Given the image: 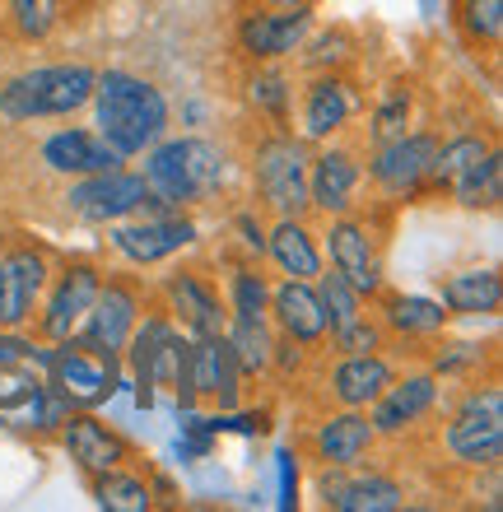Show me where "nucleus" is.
Wrapping results in <instances>:
<instances>
[{
    "instance_id": "obj_40",
    "label": "nucleus",
    "mask_w": 503,
    "mask_h": 512,
    "mask_svg": "<svg viewBox=\"0 0 503 512\" xmlns=\"http://www.w3.org/2000/svg\"><path fill=\"white\" fill-rule=\"evenodd\" d=\"M485 359V350L480 345H438V354H434V373L438 378H452V373H462V368H471V364H480Z\"/></svg>"
},
{
    "instance_id": "obj_20",
    "label": "nucleus",
    "mask_w": 503,
    "mask_h": 512,
    "mask_svg": "<svg viewBox=\"0 0 503 512\" xmlns=\"http://www.w3.org/2000/svg\"><path fill=\"white\" fill-rule=\"evenodd\" d=\"M364 182V163L350 145H336V140H322L313 145V159H308V210L317 215H345L354 210V191Z\"/></svg>"
},
{
    "instance_id": "obj_44",
    "label": "nucleus",
    "mask_w": 503,
    "mask_h": 512,
    "mask_svg": "<svg viewBox=\"0 0 503 512\" xmlns=\"http://www.w3.org/2000/svg\"><path fill=\"white\" fill-rule=\"evenodd\" d=\"M280 508H299V457L294 452H280Z\"/></svg>"
},
{
    "instance_id": "obj_17",
    "label": "nucleus",
    "mask_w": 503,
    "mask_h": 512,
    "mask_svg": "<svg viewBox=\"0 0 503 512\" xmlns=\"http://www.w3.org/2000/svg\"><path fill=\"white\" fill-rule=\"evenodd\" d=\"M438 396H443V382H438L434 368L396 373V378L382 387L378 401L368 405V424H373L378 438H401V433H410L415 424H424V419L434 415Z\"/></svg>"
},
{
    "instance_id": "obj_19",
    "label": "nucleus",
    "mask_w": 503,
    "mask_h": 512,
    "mask_svg": "<svg viewBox=\"0 0 503 512\" xmlns=\"http://www.w3.org/2000/svg\"><path fill=\"white\" fill-rule=\"evenodd\" d=\"M159 294H164V312L187 336H224L229 303H224V294L215 289L210 275L182 266V270H173V275H164Z\"/></svg>"
},
{
    "instance_id": "obj_2",
    "label": "nucleus",
    "mask_w": 503,
    "mask_h": 512,
    "mask_svg": "<svg viewBox=\"0 0 503 512\" xmlns=\"http://www.w3.org/2000/svg\"><path fill=\"white\" fill-rule=\"evenodd\" d=\"M89 112H94V131L108 140L122 159H140L154 140H164L168 126H173V108H168V94L154 80L136 75V70H98L94 75V98H89Z\"/></svg>"
},
{
    "instance_id": "obj_25",
    "label": "nucleus",
    "mask_w": 503,
    "mask_h": 512,
    "mask_svg": "<svg viewBox=\"0 0 503 512\" xmlns=\"http://www.w3.org/2000/svg\"><path fill=\"white\" fill-rule=\"evenodd\" d=\"M396 378L392 359L382 350L373 354H336V364L327 373V391L336 405H350V410H368V405L382 396V387Z\"/></svg>"
},
{
    "instance_id": "obj_6",
    "label": "nucleus",
    "mask_w": 503,
    "mask_h": 512,
    "mask_svg": "<svg viewBox=\"0 0 503 512\" xmlns=\"http://www.w3.org/2000/svg\"><path fill=\"white\" fill-rule=\"evenodd\" d=\"M443 452L471 471H499L503 461V391L471 387L443 424Z\"/></svg>"
},
{
    "instance_id": "obj_16",
    "label": "nucleus",
    "mask_w": 503,
    "mask_h": 512,
    "mask_svg": "<svg viewBox=\"0 0 503 512\" xmlns=\"http://www.w3.org/2000/svg\"><path fill=\"white\" fill-rule=\"evenodd\" d=\"M317 28L313 5H261L238 19V52L247 61H289Z\"/></svg>"
},
{
    "instance_id": "obj_5",
    "label": "nucleus",
    "mask_w": 503,
    "mask_h": 512,
    "mask_svg": "<svg viewBox=\"0 0 503 512\" xmlns=\"http://www.w3.org/2000/svg\"><path fill=\"white\" fill-rule=\"evenodd\" d=\"M117 368H122V359L84 350L75 336L52 340V345L38 350V373L70 410H98V405H108L117 396Z\"/></svg>"
},
{
    "instance_id": "obj_34",
    "label": "nucleus",
    "mask_w": 503,
    "mask_h": 512,
    "mask_svg": "<svg viewBox=\"0 0 503 512\" xmlns=\"http://www.w3.org/2000/svg\"><path fill=\"white\" fill-rule=\"evenodd\" d=\"M317 298H322V312H327V331H340V326H350L354 317H364V303L368 298L354 289L340 270L322 266V275H317Z\"/></svg>"
},
{
    "instance_id": "obj_13",
    "label": "nucleus",
    "mask_w": 503,
    "mask_h": 512,
    "mask_svg": "<svg viewBox=\"0 0 503 512\" xmlns=\"http://www.w3.org/2000/svg\"><path fill=\"white\" fill-rule=\"evenodd\" d=\"M140 312H145L140 284L131 280V275H103V284H98V294H94V303H89V312H84L75 340H80L84 350L122 359V345H126V336H131V326H136Z\"/></svg>"
},
{
    "instance_id": "obj_41",
    "label": "nucleus",
    "mask_w": 503,
    "mask_h": 512,
    "mask_svg": "<svg viewBox=\"0 0 503 512\" xmlns=\"http://www.w3.org/2000/svg\"><path fill=\"white\" fill-rule=\"evenodd\" d=\"M42 340H33L28 331H0V364H33L38 368Z\"/></svg>"
},
{
    "instance_id": "obj_11",
    "label": "nucleus",
    "mask_w": 503,
    "mask_h": 512,
    "mask_svg": "<svg viewBox=\"0 0 503 512\" xmlns=\"http://www.w3.org/2000/svg\"><path fill=\"white\" fill-rule=\"evenodd\" d=\"M322 256H327V266L340 270L364 298H378L382 289H387L378 233H373V224H368L364 215H354V210L331 215L327 233H322Z\"/></svg>"
},
{
    "instance_id": "obj_24",
    "label": "nucleus",
    "mask_w": 503,
    "mask_h": 512,
    "mask_svg": "<svg viewBox=\"0 0 503 512\" xmlns=\"http://www.w3.org/2000/svg\"><path fill=\"white\" fill-rule=\"evenodd\" d=\"M378 447V433L368 424V410L340 405L313 429V457L317 466H364V457Z\"/></svg>"
},
{
    "instance_id": "obj_29",
    "label": "nucleus",
    "mask_w": 503,
    "mask_h": 512,
    "mask_svg": "<svg viewBox=\"0 0 503 512\" xmlns=\"http://www.w3.org/2000/svg\"><path fill=\"white\" fill-rule=\"evenodd\" d=\"M243 89H247V103H252L257 117H266V122H275V126H289L294 80H289V70L280 66V61H252Z\"/></svg>"
},
{
    "instance_id": "obj_23",
    "label": "nucleus",
    "mask_w": 503,
    "mask_h": 512,
    "mask_svg": "<svg viewBox=\"0 0 503 512\" xmlns=\"http://www.w3.org/2000/svg\"><path fill=\"white\" fill-rule=\"evenodd\" d=\"M271 326L280 336L299 340V345H322L327 340V312H322V298H317V284L313 280H280L271 284Z\"/></svg>"
},
{
    "instance_id": "obj_22",
    "label": "nucleus",
    "mask_w": 503,
    "mask_h": 512,
    "mask_svg": "<svg viewBox=\"0 0 503 512\" xmlns=\"http://www.w3.org/2000/svg\"><path fill=\"white\" fill-rule=\"evenodd\" d=\"M56 433H61L66 457L75 461L84 475H103V471H112V466H126V461H131V443H126L117 429H108L94 410H70Z\"/></svg>"
},
{
    "instance_id": "obj_14",
    "label": "nucleus",
    "mask_w": 503,
    "mask_h": 512,
    "mask_svg": "<svg viewBox=\"0 0 503 512\" xmlns=\"http://www.w3.org/2000/svg\"><path fill=\"white\" fill-rule=\"evenodd\" d=\"M52 280V256L38 243L0 247V331H28Z\"/></svg>"
},
{
    "instance_id": "obj_18",
    "label": "nucleus",
    "mask_w": 503,
    "mask_h": 512,
    "mask_svg": "<svg viewBox=\"0 0 503 512\" xmlns=\"http://www.w3.org/2000/svg\"><path fill=\"white\" fill-rule=\"evenodd\" d=\"M317 494L336 512H396L406 508V485L387 471H364V466H322L317 471Z\"/></svg>"
},
{
    "instance_id": "obj_30",
    "label": "nucleus",
    "mask_w": 503,
    "mask_h": 512,
    "mask_svg": "<svg viewBox=\"0 0 503 512\" xmlns=\"http://www.w3.org/2000/svg\"><path fill=\"white\" fill-rule=\"evenodd\" d=\"M224 340H229L243 378H266L271 373V350H275L271 317H229L224 322Z\"/></svg>"
},
{
    "instance_id": "obj_42",
    "label": "nucleus",
    "mask_w": 503,
    "mask_h": 512,
    "mask_svg": "<svg viewBox=\"0 0 503 512\" xmlns=\"http://www.w3.org/2000/svg\"><path fill=\"white\" fill-rule=\"evenodd\" d=\"M233 233H238V243H243L247 261H261V256H266V224L257 219V210L233 215Z\"/></svg>"
},
{
    "instance_id": "obj_28",
    "label": "nucleus",
    "mask_w": 503,
    "mask_h": 512,
    "mask_svg": "<svg viewBox=\"0 0 503 512\" xmlns=\"http://www.w3.org/2000/svg\"><path fill=\"white\" fill-rule=\"evenodd\" d=\"M378 322L387 326V336L420 340V336H438V331H448L452 312L443 308L438 298H424V294H387V298H382Z\"/></svg>"
},
{
    "instance_id": "obj_8",
    "label": "nucleus",
    "mask_w": 503,
    "mask_h": 512,
    "mask_svg": "<svg viewBox=\"0 0 503 512\" xmlns=\"http://www.w3.org/2000/svg\"><path fill=\"white\" fill-rule=\"evenodd\" d=\"M201 243V224L187 215V210H164V215H131L108 224V247L122 256L126 266L150 270L164 266L173 256L191 252Z\"/></svg>"
},
{
    "instance_id": "obj_26",
    "label": "nucleus",
    "mask_w": 503,
    "mask_h": 512,
    "mask_svg": "<svg viewBox=\"0 0 503 512\" xmlns=\"http://www.w3.org/2000/svg\"><path fill=\"white\" fill-rule=\"evenodd\" d=\"M266 261L289 280H317L322 266H327L322 243H317V233L308 229L303 215H280L266 229Z\"/></svg>"
},
{
    "instance_id": "obj_27",
    "label": "nucleus",
    "mask_w": 503,
    "mask_h": 512,
    "mask_svg": "<svg viewBox=\"0 0 503 512\" xmlns=\"http://www.w3.org/2000/svg\"><path fill=\"white\" fill-rule=\"evenodd\" d=\"M438 303L452 317H499L503 308V275L494 266L452 270L438 280Z\"/></svg>"
},
{
    "instance_id": "obj_9",
    "label": "nucleus",
    "mask_w": 503,
    "mask_h": 512,
    "mask_svg": "<svg viewBox=\"0 0 503 512\" xmlns=\"http://www.w3.org/2000/svg\"><path fill=\"white\" fill-rule=\"evenodd\" d=\"M438 131H401L392 140L373 145V159H368V182L382 191V201H420L424 187H429V168H434L438 154Z\"/></svg>"
},
{
    "instance_id": "obj_12",
    "label": "nucleus",
    "mask_w": 503,
    "mask_h": 512,
    "mask_svg": "<svg viewBox=\"0 0 503 512\" xmlns=\"http://www.w3.org/2000/svg\"><path fill=\"white\" fill-rule=\"evenodd\" d=\"M150 201V187H145V173L140 168H108V173H89L75 177L66 187V210L84 224H117V219H131L145 210Z\"/></svg>"
},
{
    "instance_id": "obj_32",
    "label": "nucleus",
    "mask_w": 503,
    "mask_h": 512,
    "mask_svg": "<svg viewBox=\"0 0 503 512\" xmlns=\"http://www.w3.org/2000/svg\"><path fill=\"white\" fill-rule=\"evenodd\" d=\"M89 489H94V503L103 512H150L154 508V489L136 471H126V466L89 475Z\"/></svg>"
},
{
    "instance_id": "obj_7",
    "label": "nucleus",
    "mask_w": 503,
    "mask_h": 512,
    "mask_svg": "<svg viewBox=\"0 0 503 512\" xmlns=\"http://www.w3.org/2000/svg\"><path fill=\"white\" fill-rule=\"evenodd\" d=\"M182 345H187V331L164 308H154V312L145 308L136 317V326H131V336L122 345V364L131 373V382H136V405L150 410L159 401V387L173 382V364H177V354H182Z\"/></svg>"
},
{
    "instance_id": "obj_3",
    "label": "nucleus",
    "mask_w": 503,
    "mask_h": 512,
    "mask_svg": "<svg viewBox=\"0 0 503 512\" xmlns=\"http://www.w3.org/2000/svg\"><path fill=\"white\" fill-rule=\"evenodd\" d=\"M94 66L84 61H52V66H28L0 84V122H61L89 108L94 98Z\"/></svg>"
},
{
    "instance_id": "obj_33",
    "label": "nucleus",
    "mask_w": 503,
    "mask_h": 512,
    "mask_svg": "<svg viewBox=\"0 0 503 512\" xmlns=\"http://www.w3.org/2000/svg\"><path fill=\"white\" fill-rule=\"evenodd\" d=\"M415 122V94H410V84H387L368 112V145H382V140H392V135L410 131Z\"/></svg>"
},
{
    "instance_id": "obj_39",
    "label": "nucleus",
    "mask_w": 503,
    "mask_h": 512,
    "mask_svg": "<svg viewBox=\"0 0 503 512\" xmlns=\"http://www.w3.org/2000/svg\"><path fill=\"white\" fill-rule=\"evenodd\" d=\"M10 5V24L14 33L24 42H42L47 33H52L56 14H52V0H5Z\"/></svg>"
},
{
    "instance_id": "obj_21",
    "label": "nucleus",
    "mask_w": 503,
    "mask_h": 512,
    "mask_svg": "<svg viewBox=\"0 0 503 512\" xmlns=\"http://www.w3.org/2000/svg\"><path fill=\"white\" fill-rule=\"evenodd\" d=\"M38 163L47 168V173L66 177V182H75V177H89V173H108V168H122V154L103 140V135L94 131V126H61V131H52L47 140L38 145Z\"/></svg>"
},
{
    "instance_id": "obj_4",
    "label": "nucleus",
    "mask_w": 503,
    "mask_h": 512,
    "mask_svg": "<svg viewBox=\"0 0 503 512\" xmlns=\"http://www.w3.org/2000/svg\"><path fill=\"white\" fill-rule=\"evenodd\" d=\"M308 159L313 145H303L289 126H275L247 154V177L261 210L280 215H308Z\"/></svg>"
},
{
    "instance_id": "obj_31",
    "label": "nucleus",
    "mask_w": 503,
    "mask_h": 512,
    "mask_svg": "<svg viewBox=\"0 0 503 512\" xmlns=\"http://www.w3.org/2000/svg\"><path fill=\"white\" fill-rule=\"evenodd\" d=\"M448 196L462 205V210H499V201H503V154L499 149H490L480 163H471L448 187Z\"/></svg>"
},
{
    "instance_id": "obj_38",
    "label": "nucleus",
    "mask_w": 503,
    "mask_h": 512,
    "mask_svg": "<svg viewBox=\"0 0 503 512\" xmlns=\"http://www.w3.org/2000/svg\"><path fill=\"white\" fill-rule=\"evenodd\" d=\"M350 56H354V38L345 33V28H331V33H322V38L308 33L303 47H299L303 70H340Z\"/></svg>"
},
{
    "instance_id": "obj_10",
    "label": "nucleus",
    "mask_w": 503,
    "mask_h": 512,
    "mask_svg": "<svg viewBox=\"0 0 503 512\" xmlns=\"http://www.w3.org/2000/svg\"><path fill=\"white\" fill-rule=\"evenodd\" d=\"M98 284H103V270L94 261H66V266H52V280L42 289V303L33 312V326L28 336L52 345V340H70L80 331L84 312L94 303Z\"/></svg>"
},
{
    "instance_id": "obj_43",
    "label": "nucleus",
    "mask_w": 503,
    "mask_h": 512,
    "mask_svg": "<svg viewBox=\"0 0 503 512\" xmlns=\"http://www.w3.org/2000/svg\"><path fill=\"white\" fill-rule=\"evenodd\" d=\"M303 364H308V345H299V340H289L275 331V350H271V373H285V378H294V373H303Z\"/></svg>"
},
{
    "instance_id": "obj_45",
    "label": "nucleus",
    "mask_w": 503,
    "mask_h": 512,
    "mask_svg": "<svg viewBox=\"0 0 503 512\" xmlns=\"http://www.w3.org/2000/svg\"><path fill=\"white\" fill-rule=\"evenodd\" d=\"M261 5H313V0H261Z\"/></svg>"
},
{
    "instance_id": "obj_35",
    "label": "nucleus",
    "mask_w": 503,
    "mask_h": 512,
    "mask_svg": "<svg viewBox=\"0 0 503 512\" xmlns=\"http://www.w3.org/2000/svg\"><path fill=\"white\" fill-rule=\"evenodd\" d=\"M229 317H266L271 312V280L257 266H238L229 275Z\"/></svg>"
},
{
    "instance_id": "obj_37",
    "label": "nucleus",
    "mask_w": 503,
    "mask_h": 512,
    "mask_svg": "<svg viewBox=\"0 0 503 512\" xmlns=\"http://www.w3.org/2000/svg\"><path fill=\"white\" fill-rule=\"evenodd\" d=\"M322 345H331V354H373V350H387V326L378 322V317H354L350 326H340V331H327V340Z\"/></svg>"
},
{
    "instance_id": "obj_15",
    "label": "nucleus",
    "mask_w": 503,
    "mask_h": 512,
    "mask_svg": "<svg viewBox=\"0 0 503 512\" xmlns=\"http://www.w3.org/2000/svg\"><path fill=\"white\" fill-rule=\"evenodd\" d=\"M364 112V94L350 75L340 70H313V80L303 84L299 94V140L303 145H322V140H336L345 126Z\"/></svg>"
},
{
    "instance_id": "obj_1",
    "label": "nucleus",
    "mask_w": 503,
    "mask_h": 512,
    "mask_svg": "<svg viewBox=\"0 0 503 512\" xmlns=\"http://www.w3.org/2000/svg\"><path fill=\"white\" fill-rule=\"evenodd\" d=\"M140 173L150 187V201L140 215H164V210H191L229 187L233 154L219 140L205 135H164L140 154Z\"/></svg>"
},
{
    "instance_id": "obj_36",
    "label": "nucleus",
    "mask_w": 503,
    "mask_h": 512,
    "mask_svg": "<svg viewBox=\"0 0 503 512\" xmlns=\"http://www.w3.org/2000/svg\"><path fill=\"white\" fill-rule=\"evenodd\" d=\"M457 24H462L466 42H476V47H499L503 0H457Z\"/></svg>"
}]
</instances>
